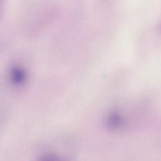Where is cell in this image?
Segmentation results:
<instances>
[{"label":"cell","instance_id":"2","mask_svg":"<svg viewBox=\"0 0 161 161\" xmlns=\"http://www.w3.org/2000/svg\"><path fill=\"white\" fill-rule=\"evenodd\" d=\"M108 125L112 129H116L119 127L123 123L122 118L116 113L110 114L108 118Z\"/></svg>","mask_w":161,"mask_h":161},{"label":"cell","instance_id":"3","mask_svg":"<svg viewBox=\"0 0 161 161\" xmlns=\"http://www.w3.org/2000/svg\"><path fill=\"white\" fill-rule=\"evenodd\" d=\"M41 161H62V159L55 154H48L45 155Z\"/></svg>","mask_w":161,"mask_h":161},{"label":"cell","instance_id":"1","mask_svg":"<svg viewBox=\"0 0 161 161\" xmlns=\"http://www.w3.org/2000/svg\"><path fill=\"white\" fill-rule=\"evenodd\" d=\"M27 75L23 68L19 66H14L9 70L11 82L16 86H21L26 82Z\"/></svg>","mask_w":161,"mask_h":161}]
</instances>
